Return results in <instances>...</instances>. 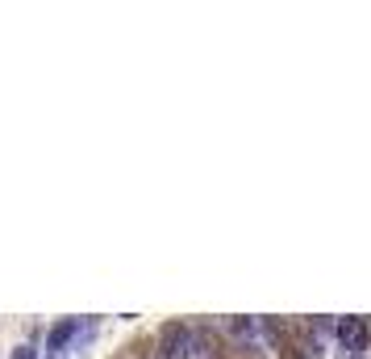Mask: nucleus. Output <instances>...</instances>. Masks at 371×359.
<instances>
[{"label":"nucleus","mask_w":371,"mask_h":359,"mask_svg":"<svg viewBox=\"0 0 371 359\" xmlns=\"http://www.w3.org/2000/svg\"><path fill=\"white\" fill-rule=\"evenodd\" d=\"M88 322L84 318H63V322H55L50 326V334H46V351H50V359H59L75 338H80V330H84Z\"/></svg>","instance_id":"nucleus-3"},{"label":"nucleus","mask_w":371,"mask_h":359,"mask_svg":"<svg viewBox=\"0 0 371 359\" xmlns=\"http://www.w3.org/2000/svg\"><path fill=\"white\" fill-rule=\"evenodd\" d=\"M192 355V330L171 322L163 326V334H158V359H188Z\"/></svg>","instance_id":"nucleus-2"},{"label":"nucleus","mask_w":371,"mask_h":359,"mask_svg":"<svg viewBox=\"0 0 371 359\" xmlns=\"http://www.w3.org/2000/svg\"><path fill=\"white\" fill-rule=\"evenodd\" d=\"M9 359H38V351L29 347V343H21V347H13V355Z\"/></svg>","instance_id":"nucleus-4"},{"label":"nucleus","mask_w":371,"mask_h":359,"mask_svg":"<svg viewBox=\"0 0 371 359\" xmlns=\"http://www.w3.org/2000/svg\"><path fill=\"white\" fill-rule=\"evenodd\" d=\"M334 338H338V347L346 355H363L367 338H371V326L363 318H342V322H334Z\"/></svg>","instance_id":"nucleus-1"},{"label":"nucleus","mask_w":371,"mask_h":359,"mask_svg":"<svg viewBox=\"0 0 371 359\" xmlns=\"http://www.w3.org/2000/svg\"><path fill=\"white\" fill-rule=\"evenodd\" d=\"M346 359H363V355H346Z\"/></svg>","instance_id":"nucleus-5"}]
</instances>
